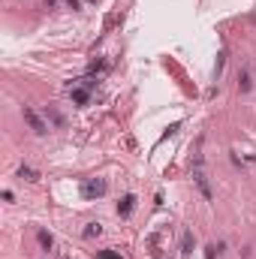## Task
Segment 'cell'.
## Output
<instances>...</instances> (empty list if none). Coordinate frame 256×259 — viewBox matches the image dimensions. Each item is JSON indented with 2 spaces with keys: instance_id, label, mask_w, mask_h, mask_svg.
<instances>
[{
  "instance_id": "4",
  "label": "cell",
  "mask_w": 256,
  "mask_h": 259,
  "mask_svg": "<svg viewBox=\"0 0 256 259\" xmlns=\"http://www.w3.org/2000/svg\"><path fill=\"white\" fill-rule=\"evenodd\" d=\"M70 97H73L76 106H88L91 102V91L84 88V84H70Z\"/></svg>"
},
{
  "instance_id": "7",
  "label": "cell",
  "mask_w": 256,
  "mask_h": 259,
  "mask_svg": "<svg viewBox=\"0 0 256 259\" xmlns=\"http://www.w3.org/2000/svg\"><path fill=\"white\" fill-rule=\"evenodd\" d=\"M37 241H39V247H42L45 253L55 247V238H51V232H45V229H37Z\"/></svg>"
},
{
  "instance_id": "3",
  "label": "cell",
  "mask_w": 256,
  "mask_h": 259,
  "mask_svg": "<svg viewBox=\"0 0 256 259\" xmlns=\"http://www.w3.org/2000/svg\"><path fill=\"white\" fill-rule=\"evenodd\" d=\"M253 88H256V76H253L250 66H244V70L238 73V91H241V94H250Z\"/></svg>"
},
{
  "instance_id": "1",
  "label": "cell",
  "mask_w": 256,
  "mask_h": 259,
  "mask_svg": "<svg viewBox=\"0 0 256 259\" xmlns=\"http://www.w3.org/2000/svg\"><path fill=\"white\" fill-rule=\"evenodd\" d=\"M79 193H81V199L94 202V199H99V196H106V193H109V184L102 181V178H84L81 187H79Z\"/></svg>"
},
{
  "instance_id": "9",
  "label": "cell",
  "mask_w": 256,
  "mask_h": 259,
  "mask_svg": "<svg viewBox=\"0 0 256 259\" xmlns=\"http://www.w3.org/2000/svg\"><path fill=\"white\" fill-rule=\"evenodd\" d=\"M220 253H223V244H208V247H205V256H208V259H217Z\"/></svg>"
},
{
  "instance_id": "11",
  "label": "cell",
  "mask_w": 256,
  "mask_h": 259,
  "mask_svg": "<svg viewBox=\"0 0 256 259\" xmlns=\"http://www.w3.org/2000/svg\"><path fill=\"white\" fill-rule=\"evenodd\" d=\"M19 175H21V178H27V181H37V178H39L30 166H21V169H19Z\"/></svg>"
},
{
  "instance_id": "13",
  "label": "cell",
  "mask_w": 256,
  "mask_h": 259,
  "mask_svg": "<svg viewBox=\"0 0 256 259\" xmlns=\"http://www.w3.org/2000/svg\"><path fill=\"white\" fill-rule=\"evenodd\" d=\"M45 118H51V124H58V127L63 124V118H60L58 112H51V109H45Z\"/></svg>"
},
{
  "instance_id": "2",
  "label": "cell",
  "mask_w": 256,
  "mask_h": 259,
  "mask_svg": "<svg viewBox=\"0 0 256 259\" xmlns=\"http://www.w3.org/2000/svg\"><path fill=\"white\" fill-rule=\"evenodd\" d=\"M21 115H24V120H27V127L37 133V136H45V133H48V120H42V118H39V112L33 109V106H24V109H21Z\"/></svg>"
},
{
  "instance_id": "14",
  "label": "cell",
  "mask_w": 256,
  "mask_h": 259,
  "mask_svg": "<svg viewBox=\"0 0 256 259\" xmlns=\"http://www.w3.org/2000/svg\"><path fill=\"white\" fill-rule=\"evenodd\" d=\"M63 3L70 6V9H79V0H63Z\"/></svg>"
},
{
  "instance_id": "15",
  "label": "cell",
  "mask_w": 256,
  "mask_h": 259,
  "mask_svg": "<svg viewBox=\"0 0 256 259\" xmlns=\"http://www.w3.org/2000/svg\"><path fill=\"white\" fill-rule=\"evenodd\" d=\"M45 3H48V9H51V6H55V0H45Z\"/></svg>"
},
{
  "instance_id": "6",
  "label": "cell",
  "mask_w": 256,
  "mask_h": 259,
  "mask_svg": "<svg viewBox=\"0 0 256 259\" xmlns=\"http://www.w3.org/2000/svg\"><path fill=\"white\" fill-rule=\"evenodd\" d=\"M133 208H136V196H133V193H127L121 202H118V214H121V217H130Z\"/></svg>"
},
{
  "instance_id": "10",
  "label": "cell",
  "mask_w": 256,
  "mask_h": 259,
  "mask_svg": "<svg viewBox=\"0 0 256 259\" xmlns=\"http://www.w3.org/2000/svg\"><path fill=\"white\" fill-rule=\"evenodd\" d=\"M102 232V226H99V223H88V229H84V238H97Z\"/></svg>"
},
{
  "instance_id": "12",
  "label": "cell",
  "mask_w": 256,
  "mask_h": 259,
  "mask_svg": "<svg viewBox=\"0 0 256 259\" xmlns=\"http://www.w3.org/2000/svg\"><path fill=\"white\" fill-rule=\"evenodd\" d=\"M97 259H124V256L118 253V250H99V253H97Z\"/></svg>"
},
{
  "instance_id": "5",
  "label": "cell",
  "mask_w": 256,
  "mask_h": 259,
  "mask_svg": "<svg viewBox=\"0 0 256 259\" xmlns=\"http://www.w3.org/2000/svg\"><path fill=\"white\" fill-rule=\"evenodd\" d=\"M193 178H196V187L202 190V196L211 202V187H208V178H205V172H202L199 166H196V172H193Z\"/></svg>"
},
{
  "instance_id": "8",
  "label": "cell",
  "mask_w": 256,
  "mask_h": 259,
  "mask_svg": "<svg viewBox=\"0 0 256 259\" xmlns=\"http://www.w3.org/2000/svg\"><path fill=\"white\" fill-rule=\"evenodd\" d=\"M193 244H196L193 232H184V235H181V253H184V256H190V253H193Z\"/></svg>"
}]
</instances>
